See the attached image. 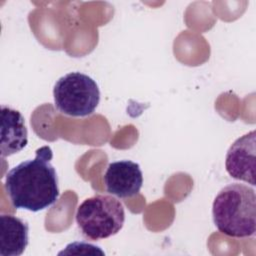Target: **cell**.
Here are the masks:
<instances>
[{
    "mask_svg": "<svg viewBox=\"0 0 256 256\" xmlns=\"http://www.w3.org/2000/svg\"><path fill=\"white\" fill-rule=\"evenodd\" d=\"M52 157V149L42 146L33 159L21 162L6 174L5 189L16 209L38 212L56 203L60 191Z\"/></svg>",
    "mask_w": 256,
    "mask_h": 256,
    "instance_id": "1",
    "label": "cell"
},
{
    "mask_svg": "<svg viewBox=\"0 0 256 256\" xmlns=\"http://www.w3.org/2000/svg\"><path fill=\"white\" fill-rule=\"evenodd\" d=\"M213 222L223 234L246 238L256 232V194L245 184L232 183L222 188L212 205Z\"/></svg>",
    "mask_w": 256,
    "mask_h": 256,
    "instance_id": "2",
    "label": "cell"
},
{
    "mask_svg": "<svg viewBox=\"0 0 256 256\" xmlns=\"http://www.w3.org/2000/svg\"><path fill=\"white\" fill-rule=\"evenodd\" d=\"M125 222L123 204L110 195H95L85 199L77 208L76 223L82 234L100 240L117 234Z\"/></svg>",
    "mask_w": 256,
    "mask_h": 256,
    "instance_id": "3",
    "label": "cell"
},
{
    "mask_svg": "<svg viewBox=\"0 0 256 256\" xmlns=\"http://www.w3.org/2000/svg\"><path fill=\"white\" fill-rule=\"evenodd\" d=\"M55 107L72 117L89 116L100 101V90L90 76L81 72H70L60 77L54 85Z\"/></svg>",
    "mask_w": 256,
    "mask_h": 256,
    "instance_id": "4",
    "label": "cell"
},
{
    "mask_svg": "<svg viewBox=\"0 0 256 256\" xmlns=\"http://www.w3.org/2000/svg\"><path fill=\"white\" fill-rule=\"evenodd\" d=\"M255 131L241 136L227 151L225 167L228 174L237 180L255 185Z\"/></svg>",
    "mask_w": 256,
    "mask_h": 256,
    "instance_id": "5",
    "label": "cell"
},
{
    "mask_svg": "<svg viewBox=\"0 0 256 256\" xmlns=\"http://www.w3.org/2000/svg\"><path fill=\"white\" fill-rule=\"evenodd\" d=\"M104 184L109 194L119 198L137 195L143 184V174L138 163L131 160L111 162L104 174Z\"/></svg>",
    "mask_w": 256,
    "mask_h": 256,
    "instance_id": "6",
    "label": "cell"
},
{
    "mask_svg": "<svg viewBox=\"0 0 256 256\" xmlns=\"http://www.w3.org/2000/svg\"><path fill=\"white\" fill-rule=\"evenodd\" d=\"M28 143V130L22 114L8 106L1 105V156L18 153Z\"/></svg>",
    "mask_w": 256,
    "mask_h": 256,
    "instance_id": "7",
    "label": "cell"
},
{
    "mask_svg": "<svg viewBox=\"0 0 256 256\" xmlns=\"http://www.w3.org/2000/svg\"><path fill=\"white\" fill-rule=\"evenodd\" d=\"M0 255L19 256L29 243V226L26 221L9 214L0 216Z\"/></svg>",
    "mask_w": 256,
    "mask_h": 256,
    "instance_id": "8",
    "label": "cell"
}]
</instances>
